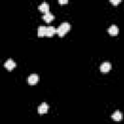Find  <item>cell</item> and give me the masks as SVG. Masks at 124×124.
Here are the masks:
<instances>
[{
    "instance_id": "1",
    "label": "cell",
    "mask_w": 124,
    "mask_h": 124,
    "mask_svg": "<svg viewBox=\"0 0 124 124\" xmlns=\"http://www.w3.org/2000/svg\"><path fill=\"white\" fill-rule=\"evenodd\" d=\"M71 29V24L68 22H63L61 23L57 28H56V33L59 35V37H64V35Z\"/></svg>"
},
{
    "instance_id": "2",
    "label": "cell",
    "mask_w": 124,
    "mask_h": 124,
    "mask_svg": "<svg viewBox=\"0 0 124 124\" xmlns=\"http://www.w3.org/2000/svg\"><path fill=\"white\" fill-rule=\"evenodd\" d=\"M110 69H111V65H110V63L108 62V61L103 62V63L101 64V66H100V70H101L102 73H108V72H109Z\"/></svg>"
},
{
    "instance_id": "3",
    "label": "cell",
    "mask_w": 124,
    "mask_h": 124,
    "mask_svg": "<svg viewBox=\"0 0 124 124\" xmlns=\"http://www.w3.org/2000/svg\"><path fill=\"white\" fill-rule=\"evenodd\" d=\"M4 66H5V68L8 70V71H12L16 66V62L13 60V59H8L6 62H5V64H4Z\"/></svg>"
},
{
    "instance_id": "4",
    "label": "cell",
    "mask_w": 124,
    "mask_h": 124,
    "mask_svg": "<svg viewBox=\"0 0 124 124\" xmlns=\"http://www.w3.org/2000/svg\"><path fill=\"white\" fill-rule=\"evenodd\" d=\"M38 81H39V76L37 74H31L28 77V83L29 84L33 85V84H36Z\"/></svg>"
},
{
    "instance_id": "5",
    "label": "cell",
    "mask_w": 124,
    "mask_h": 124,
    "mask_svg": "<svg viewBox=\"0 0 124 124\" xmlns=\"http://www.w3.org/2000/svg\"><path fill=\"white\" fill-rule=\"evenodd\" d=\"M47 110H48V105L46 104V103H42L40 106H39V108H38V111H39V113H41V114H44V113H46V112H47Z\"/></svg>"
},
{
    "instance_id": "6",
    "label": "cell",
    "mask_w": 124,
    "mask_h": 124,
    "mask_svg": "<svg viewBox=\"0 0 124 124\" xmlns=\"http://www.w3.org/2000/svg\"><path fill=\"white\" fill-rule=\"evenodd\" d=\"M108 34H109V35H111V36H115V35H117V34H118L119 29H118V27H117L116 25L112 24V25L108 29Z\"/></svg>"
},
{
    "instance_id": "7",
    "label": "cell",
    "mask_w": 124,
    "mask_h": 124,
    "mask_svg": "<svg viewBox=\"0 0 124 124\" xmlns=\"http://www.w3.org/2000/svg\"><path fill=\"white\" fill-rule=\"evenodd\" d=\"M111 117H112V119L115 120V121H120V120H122L123 114H122V112H121L120 110H115V111L112 113Z\"/></svg>"
},
{
    "instance_id": "8",
    "label": "cell",
    "mask_w": 124,
    "mask_h": 124,
    "mask_svg": "<svg viewBox=\"0 0 124 124\" xmlns=\"http://www.w3.org/2000/svg\"><path fill=\"white\" fill-rule=\"evenodd\" d=\"M39 10H40L41 12L46 14V13L49 12V5H48L46 2H43V3L39 6Z\"/></svg>"
},
{
    "instance_id": "9",
    "label": "cell",
    "mask_w": 124,
    "mask_h": 124,
    "mask_svg": "<svg viewBox=\"0 0 124 124\" xmlns=\"http://www.w3.org/2000/svg\"><path fill=\"white\" fill-rule=\"evenodd\" d=\"M38 36L39 37H44V36H46V26H39L38 28Z\"/></svg>"
},
{
    "instance_id": "10",
    "label": "cell",
    "mask_w": 124,
    "mask_h": 124,
    "mask_svg": "<svg viewBox=\"0 0 124 124\" xmlns=\"http://www.w3.org/2000/svg\"><path fill=\"white\" fill-rule=\"evenodd\" d=\"M56 33V28L53 26H47L46 27V36L47 37H52Z\"/></svg>"
},
{
    "instance_id": "11",
    "label": "cell",
    "mask_w": 124,
    "mask_h": 124,
    "mask_svg": "<svg viewBox=\"0 0 124 124\" xmlns=\"http://www.w3.org/2000/svg\"><path fill=\"white\" fill-rule=\"evenodd\" d=\"M53 18H54V16L51 14V13H46V14H45L44 16H43V19L45 20V21H46V22H50V21H52L53 20Z\"/></svg>"
},
{
    "instance_id": "12",
    "label": "cell",
    "mask_w": 124,
    "mask_h": 124,
    "mask_svg": "<svg viewBox=\"0 0 124 124\" xmlns=\"http://www.w3.org/2000/svg\"><path fill=\"white\" fill-rule=\"evenodd\" d=\"M120 2H121L120 0H116V1H115V0H110V3L113 4V5H117V4H119Z\"/></svg>"
},
{
    "instance_id": "13",
    "label": "cell",
    "mask_w": 124,
    "mask_h": 124,
    "mask_svg": "<svg viewBox=\"0 0 124 124\" xmlns=\"http://www.w3.org/2000/svg\"><path fill=\"white\" fill-rule=\"evenodd\" d=\"M58 2H59V4H67L68 3L67 0H59Z\"/></svg>"
}]
</instances>
